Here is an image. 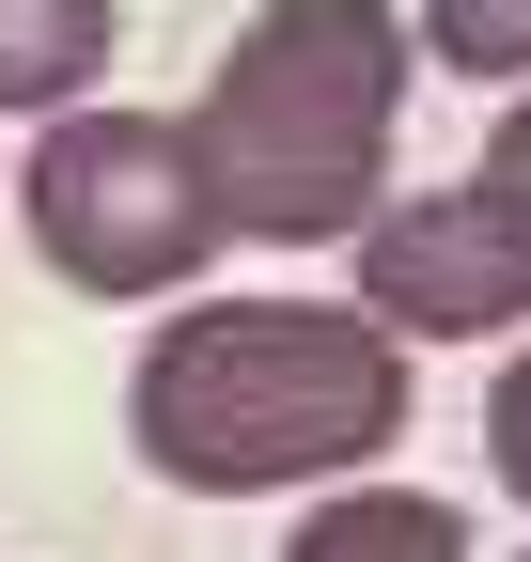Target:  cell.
<instances>
[{
	"label": "cell",
	"instance_id": "cell-7",
	"mask_svg": "<svg viewBox=\"0 0 531 562\" xmlns=\"http://www.w3.org/2000/svg\"><path fill=\"white\" fill-rule=\"evenodd\" d=\"M453 188H470V203H485V235H500V250L531 266V94H516V110L485 125V157L453 172Z\"/></svg>",
	"mask_w": 531,
	"mask_h": 562
},
{
	"label": "cell",
	"instance_id": "cell-1",
	"mask_svg": "<svg viewBox=\"0 0 531 562\" xmlns=\"http://www.w3.org/2000/svg\"><path fill=\"white\" fill-rule=\"evenodd\" d=\"M125 438L188 501L375 484V453L407 438V344L360 297H188L125 375Z\"/></svg>",
	"mask_w": 531,
	"mask_h": 562
},
{
	"label": "cell",
	"instance_id": "cell-8",
	"mask_svg": "<svg viewBox=\"0 0 531 562\" xmlns=\"http://www.w3.org/2000/svg\"><path fill=\"white\" fill-rule=\"evenodd\" d=\"M485 469L531 501V344H516V360H500V391H485Z\"/></svg>",
	"mask_w": 531,
	"mask_h": 562
},
{
	"label": "cell",
	"instance_id": "cell-2",
	"mask_svg": "<svg viewBox=\"0 0 531 562\" xmlns=\"http://www.w3.org/2000/svg\"><path fill=\"white\" fill-rule=\"evenodd\" d=\"M391 125H407V16L391 0H266L188 110L219 235H266V250H344L391 188Z\"/></svg>",
	"mask_w": 531,
	"mask_h": 562
},
{
	"label": "cell",
	"instance_id": "cell-6",
	"mask_svg": "<svg viewBox=\"0 0 531 562\" xmlns=\"http://www.w3.org/2000/svg\"><path fill=\"white\" fill-rule=\"evenodd\" d=\"M407 47H422V63H453V79L531 94V0H422V16H407Z\"/></svg>",
	"mask_w": 531,
	"mask_h": 562
},
{
	"label": "cell",
	"instance_id": "cell-4",
	"mask_svg": "<svg viewBox=\"0 0 531 562\" xmlns=\"http://www.w3.org/2000/svg\"><path fill=\"white\" fill-rule=\"evenodd\" d=\"M110 47H125V0H0V110H94L110 79Z\"/></svg>",
	"mask_w": 531,
	"mask_h": 562
},
{
	"label": "cell",
	"instance_id": "cell-5",
	"mask_svg": "<svg viewBox=\"0 0 531 562\" xmlns=\"http://www.w3.org/2000/svg\"><path fill=\"white\" fill-rule=\"evenodd\" d=\"M282 562H470V516L422 501V484H328Z\"/></svg>",
	"mask_w": 531,
	"mask_h": 562
},
{
	"label": "cell",
	"instance_id": "cell-3",
	"mask_svg": "<svg viewBox=\"0 0 531 562\" xmlns=\"http://www.w3.org/2000/svg\"><path fill=\"white\" fill-rule=\"evenodd\" d=\"M16 220L79 297H188L219 266V188H204L188 110H47Z\"/></svg>",
	"mask_w": 531,
	"mask_h": 562
}]
</instances>
